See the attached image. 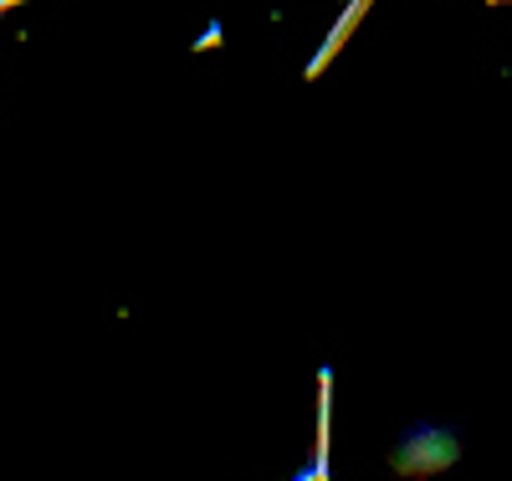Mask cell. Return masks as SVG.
<instances>
[{"label": "cell", "instance_id": "cell-1", "mask_svg": "<svg viewBox=\"0 0 512 481\" xmlns=\"http://www.w3.org/2000/svg\"><path fill=\"white\" fill-rule=\"evenodd\" d=\"M364 6H369V0H354V6L344 11V21H338V26H333V36H328V47L318 52V62H313V72H323V67H328V57L338 52V41H344V36L354 31V21H359V11H364Z\"/></svg>", "mask_w": 512, "mask_h": 481}, {"label": "cell", "instance_id": "cell-2", "mask_svg": "<svg viewBox=\"0 0 512 481\" xmlns=\"http://www.w3.org/2000/svg\"><path fill=\"white\" fill-rule=\"evenodd\" d=\"M6 6H21V0H0V11H6Z\"/></svg>", "mask_w": 512, "mask_h": 481}]
</instances>
